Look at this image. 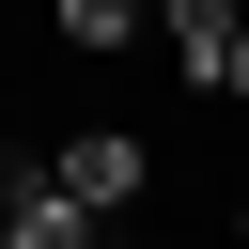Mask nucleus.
Instances as JSON below:
<instances>
[{"label": "nucleus", "instance_id": "1", "mask_svg": "<svg viewBox=\"0 0 249 249\" xmlns=\"http://www.w3.org/2000/svg\"><path fill=\"white\" fill-rule=\"evenodd\" d=\"M31 156H47V187L93 202V218H124V202L156 187V140H140V124H62V140H31Z\"/></svg>", "mask_w": 249, "mask_h": 249}, {"label": "nucleus", "instance_id": "2", "mask_svg": "<svg viewBox=\"0 0 249 249\" xmlns=\"http://www.w3.org/2000/svg\"><path fill=\"white\" fill-rule=\"evenodd\" d=\"M93 233H109V218H93V202H62V187H47V156H16V187H0V249H93Z\"/></svg>", "mask_w": 249, "mask_h": 249}, {"label": "nucleus", "instance_id": "3", "mask_svg": "<svg viewBox=\"0 0 249 249\" xmlns=\"http://www.w3.org/2000/svg\"><path fill=\"white\" fill-rule=\"evenodd\" d=\"M156 31H171V62H187V93H218V62H233L249 0H156Z\"/></svg>", "mask_w": 249, "mask_h": 249}, {"label": "nucleus", "instance_id": "4", "mask_svg": "<svg viewBox=\"0 0 249 249\" xmlns=\"http://www.w3.org/2000/svg\"><path fill=\"white\" fill-rule=\"evenodd\" d=\"M47 31H62L78 62H109V47H140V0H47Z\"/></svg>", "mask_w": 249, "mask_h": 249}, {"label": "nucleus", "instance_id": "5", "mask_svg": "<svg viewBox=\"0 0 249 249\" xmlns=\"http://www.w3.org/2000/svg\"><path fill=\"white\" fill-rule=\"evenodd\" d=\"M218 93H249V31H233V62H218Z\"/></svg>", "mask_w": 249, "mask_h": 249}, {"label": "nucleus", "instance_id": "6", "mask_svg": "<svg viewBox=\"0 0 249 249\" xmlns=\"http://www.w3.org/2000/svg\"><path fill=\"white\" fill-rule=\"evenodd\" d=\"M233 249H249V202H233Z\"/></svg>", "mask_w": 249, "mask_h": 249}]
</instances>
